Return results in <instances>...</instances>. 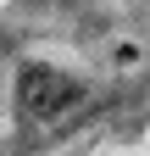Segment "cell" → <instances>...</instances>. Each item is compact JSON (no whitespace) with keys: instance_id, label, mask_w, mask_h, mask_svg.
Segmentation results:
<instances>
[{"instance_id":"cell-1","label":"cell","mask_w":150,"mask_h":156,"mask_svg":"<svg viewBox=\"0 0 150 156\" xmlns=\"http://www.w3.org/2000/svg\"><path fill=\"white\" fill-rule=\"evenodd\" d=\"M89 78L84 73H72L61 62H50V56H22L11 73V112H17V123H28V128H56V123H67L78 106H89Z\"/></svg>"}]
</instances>
